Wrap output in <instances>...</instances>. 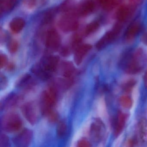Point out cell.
I'll return each mask as SVG.
<instances>
[{"mask_svg":"<svg viewBox=\"0 0 147 147\" xmlns=\"http://www.w3.org/2000/svg\"><path fill=\"white\" fill-rule=\"evenodd\" d=\"M57 93L52 87L42 92L40 98V109L44 116L47 117L53 110L57 101Z\"/></svg>","mask_w":147,"mask_h":147,"instance_id":"6da1fadb","label":"cell"},{"mask_svg":"<svg viewBox=\"0 0 147 147\" xmlns=\"http://www.w3.org/2000/svg\"><path fill=\"white\" fill-rule=\"evenodd\" d=\"M23 125V121L19 115L15 113H9L2 116L1 126L2 130L8 133L19 130Z\"/></svg>","mask_w":147,"mask_h":147,"instance_id":"7a4b0ae2","label":"cell"},{"mask_svg":"<svg viewBox=\"0 0 147 147\" xmlns=\"http://www.w3.org/2000/svg\"><path fill=\"white\" fill-rule=\"evenodd\" d=\"M77 16L78 15L76 13L75 11L65 13L58 21V26L64 32H70L76 30L79 27Z\"/></svg>","mask_w":147,"mask_h":147,"instance_id":"3957f363","label":"cell"},{"mask_svg":"<svg viewBox=\"0 0 147 147\" xmlns=\"http://www.w3.org/2000/svg\"><path fill=\"white\" fill-rule=\"evenodd\" d=\"M121 66L124 72L129 74H136L142 71L144 67V61L141 54L134 55Z\"/></svg>","mask_w":147,"mask_h":147,"instance_id":"277c9868","label":"cell"},{"mask_svg":"<svg viewBox=\"0 0 147 147\" xmlns=\"http://www.w3.org/2000/svg\"><path fill=\"white\" fill-rule=\"evenodd\" d=\"M22 114L26 119L32 125H34L38 118L37 108L33 102H28L24 104L21 107Z\"/></svg>","mask_w":147,"mask_h":147,"instance_id":"5b68a950","label":"cell"},{"mask_svg":"<svg viewBox=\"0 0 147 147\" xmlns=\"http://www.w3.org/2000/svg\"><path fill=\"white\" fill-rule=\"evenodd\" d=\"M33 138L31 130L25 129L13 138V144L18 147H27L30 145Z\"/></svg>","mask_w":147,"mask_h":147,"instance_id":"8992f818","label":"cell"},{"mask_svg":"<svg viewBox=\"0 0 147 147\" xmlns=\"http://www.w3.org/2000/svg\"><path fill=\"white\" fill-rule=\"evenodd\" d=\"M105 131V126L102 121L98 119H95L91 125L90 135L92 139L98 142L102 139Z\"/></svg>","mask_w":147,"mask_h":147,"instance_id":"52a82bcc","label":"cell"},{"mask_svg":"<svg viewBox=\"0 0 147 147\" xmlns=\"http://www.w3.org/2000/svg\"><path fill=\"white\" fill-rule=\"evenodd\" d=\"M45 42L46 47L48 49L56 51L61 45V38L56 31L51 30L47 33Z\"/></svg>","mask_w":147,"mask_h":147,"instance_id":"ba28073f","label":"cell"},{"mask_svg":"<svg viewBox=\"0 0 147 147\" xmlns=\"http://www.w3.org/2000/svg\"><path fill=\"white\" fill-rule=\"evenodd\" d=\"M60 61L58 56L51 55L46 56L40 61V65L47 72L51 73L56 70Z\"/></svg>","mask_w":147,"mask_h":147,"instance_id":"9c48e42d","label":"cell"},{"mask_svg":"<svg viewBox=\"0 0 147 147\" xmlns=\"http://www.w3.org/2000/svg\"><path fill=\"white\" fill-rule=\"evenodd\" d=\"M95 7V5L92 0H83L75 9V12L78 16H87L92 13Z\"/></svg>","mask_w":147,"mask_h":147,"instance_id":"30bf717a","label":"cell"},{"mask_svg":"<svg viewBox=\"0 0 147 147\" xmlns=\"http://www.w3.org/2000/svg\"><path fill=\"white\" fill-rule=\"evenodd\" d=\"M92 48V45L89 44L80 45L75 51L74 61L77 66L80 65L86 55Z\"/></svg>","mask_w":147,"mask_h":147,"instance_id":"8fae6325","label":"cell"},{"mask_svg":"<svg viewBox=\"0 0 147 147\" xmlns=\"http://www.w3.org/2000/svg\"><path fill=\"white\" fill-rule=\"evenodd\" d=\"M118 32L117 28L107 33L96 44V48L98 50L102 49L107 45L112 42Z\"/></svg>","mask_w":147,"mask_h":147,"instance_id":"7c38bea8","label":"cell"},{"mask_svg":"<svg viewBox=\"0 0 147 147\" xmlns=\"http://www.w3.org/2000/svg\"><path fill=\"white\" fill-rule=\"evenodd\" d=\"M60 68L61 74L63 78H73L76 68L72 62L69 61L63 62L60 65Z\"/></svg>","mask_w":147,"mask_h":147,"instance_id":"4fadbf2b","label":"cell"},{"mask_svg":"<svg viewBox=\"0 0 147 147\" xmlns=\"http://www.w3.org/2000/svg\"><path fill=\"white\" fill-rule=\"evenodd\" d=\"M127 118V116L126 114L122 112H119L114 129V134L115 136H118L123 131Z\"/></svg>","mask_w":147,"mask_h":147,"instance_id":"5bb4252c","label":"cell"},{"mask_svg":"<svg viewBox=\"0 0 147 147\" xmlns=\"http://www.w3.org/2000/svg\"><path fill=\"white\" fill-rule=\"evenodd\" d=\"M31 71L34 75L43 80H46L51 76V74L46 71L41 66L39 63L32 66Z\"/></svg>","mask_w":147,"mask_h":147,"instance_id":"9a60e30c","label":"cell"},{"mask_svg":"<svg viewBox=\"0 0 147 147\" xmlns=\"http://www.w3.org/2000/svg\"><path fill=\"white\" fill-rule=\"evenodd\" d=\"M18 97L16 94H9L1 103V109L5 110L14 106L18 103Z\"/></svg>","mask_w":147,"mask_h":147,"instance_id":"2e32d148","label":"cell"},{"mask_svg":"<svg viewBox=\"0 0 147 147\" xmlns=\"http://www.w3.org/2000/svg\"><path fill=\"white\" fill-rule=\"evenodd\" d=\"M33 82L32 76L30 74H26L18 79L15 86L18 88L30 87L32 86Z\"/></svg>","mask_w":147,"mask_h":147,"instance_id":"e0dca14e","label":"cell"},{"mask_svg":"<svg viewBox=\"0 0 147 147\" xmlns=\"http://www.w3.org/2000/svg\"><path fill=\"white\" fill-rule=\"evenodd\" d=\"M138 133L140 140L144 143H147V120L143 119L138 125Z\"/></svg>","mask_w":147,"mask_h":147,"instance_id":"ac0fdd59","label":"cell"},{"mask_svg":"<svg viewBox=\"0 0 147 147\" xmlns=\"http://www.w3.org/2000/svg\"><path fill=\"white\" fill-rule=\"evenodd\" d=\"M25 25V22L21 18H17L13 19L10 24V27L13 32L18 33L20 32Z\"/></svg>","mask_w":147,"mask_h":147,"instance_id":"d6986e66","label":"cell"},{"mask_svg":"<svg viewBox=\"0 0 147 147\" xmlns=\"http://www.w3.org/2000/svg\"><path fill=\"white\" fill-rule=\"evenodd\" d=\"M141 26L138 23H136L131 25L128 29L125 34L126 38L131 40L134 38L140 31Z\"/></svg>","mask_w":147,"mask_h":147,"instance_id":"ffe728a7","label":"cell"},{"mask_svg":"<svg viewBox=\"0 0 147 147\" xmlns=\"http://www.w3.org/2000/svg\"><path fill=\"white\" fill-rule=\"evenodd\" d=\"M17 0H1V12H7L11 11L15 6Z\"/></svg>","mask_w":147,"mask_h":147,"instance_id":"44dd1931","label":"cell"},{"mask_svg":"<svg viewBox=\"0 0 147 147\" xmlns=\"http://www.w3.org/2000/svg\"><path fill=\"white\" fill-rule=\"evenodd\" d=\"M76 7L74 1L66 0L60 5V10L65 13L75 11Z\"/></svg>","mask_w":147,"mask_h":147,"instance_id":"7402d4cb","label":"cell"},{"mask_svg":"<svg viewBox=\"0 0 147 147\" xmlns=\"http://www.w3.org/2000/svg\"><path fill=\"white\" fill-rule=\"evenodd\" d=\"M129 13L130 10L129 7L126 6H122L117 10L116 16L119 20L124 21L128 18Z\"/></svg>","mask_w":147,"mask_h":147,"instance_id":"603a6c76","label":"cell"},{"mask_svg":"<svg viewBox=\"0 0 147 147\" xmlns=\"http://www.w3.org/2000/svg\"><path fill=\"white\" fill-rule=\"evenodd\" d=\"M67 130V126L66 122L62 120L58 123L57 128V134L59 138H63L66 136Z\"/></svg>","mask_w":147,"mask_h":147,"instance_id":"cb8c5ba5","label":"cell"},{"mask_svg":"<svg viewBox=\"0 0 147 147\" xmlns=\"http://www.w3.org/2000/svg\"><path fill=\"white\" fill-rule=\"evenodd\" d=\"M103 9L106 11L112 10L116 5L117 0H98Z\"/></svg>","mask_w":147,"mask_h":147,"instance_id":"d4e9b609","label":"cell"},{"mask_svg":"<svg viewBox=\"0 0 147 147\" xmlns=\"http://www.w3.org/2000/svg\"><path fill=\"white\" fill-rule=\"evenodd\" d=\"M99 27V24L96 21H94L88 24L85 30V35L86 36L90 35L96 32Z\"/></svg>","mask_w":147,"mask_h":147,"instance_id":"484cf974","label":"cell"},{"mask_svg":"<svg viewBox=\"0 0 147 147\" xmlns=\"http://www.w3.org/2000/svg\"><path fill=\"white\" fill-rule=\"evenodd\" d=\"M119 102L121 105L126 109H129L132 107L131 99L128 96H123L120 98Z\"/></svg>","mask_w":147,"mask_h":147,"instance_id":"4316f807","label":"cell"},{"mask_svg":"<svg viewBox=\"0 0 147 147\" xmlns=\"http://www.w3.org/2000/svg\"><path fill=\"white\" fill-rule=\"evenodd\" d=\"M11 145L8 137L5 134H1L0 136V147H9Z\"/></svg>","mask_w":147,"mask_h":147,"instance_id":"83f0119b","label":"cell"},{"mask_svg":"<svg viewBox=\"0 0 147 147\" xmlns=\"http://www.w3.org/2000/svg\"><path fill=\"white\" fill-rule=\"evenodd\" d=\"M18 49V44L15 40H12L9 43L8 45V49L9 52L12 54L17 52Z\"/></svg>","mask_w":147,"mask_h":147,"instance_id":"f1b7e54d","label":"cell"},{"mask_svg":"<svg viewBox=\"0 0 147 147\" xmlns=\"http://www.w3.org/2000/svg\"><path fill=\"white\" fill-rule=\"evenodd\" d=\"M7 78L4 74H1L0 76V88L1 90L6 89L8 86Z\"/></svg>","mask_w":147,"mask_h":147,"instance_id":"f546056e","label":"cell"},{"mask_svg":"<svg viewBox=\"0 0 147 147\" xmlns=\"http://www.w3.org/2000/svg\"><path fill=\"white\" fill-rule=\"evenodd\" d=\"M136 81L134 80H130L128 82H126L123 86L125 92H129L131 91L132 88L136 84Z\"/></svg>","mask_w":147,"mask_h":147,"instance_id":"4dcf8cb0","label":"cell"},{"mask_svg":"<svg viewBox=\"0 0 147 147\" xmlns=\"http://www.w3.org/2000/svg\"><path fill=\"white\" fill-rule=\"evenodd\" d=\"M48 119L51 123H55L57 122L58 119V114L54 111H52L48 116Z\"/></svg>","mask_w":147,"mask_h":147,"instance_id":"1f68e13d","label":"cell"},{"mask_svg":"<svg viewBox=\"0 0 147 147\" xmlns=\"http://www.w3.org/2000/svg\"><path fill=\"white\" fill-rule=\"evenodd\" d=\"M8 62L7 57L5 54H1L0 56V67L2 69L6 66Z\"/></svg>","mask_w":147,"mask_h":147,"instance_id":"d6a6232c","label":"cell"},{"mask_svg":"<svg viewBox=\"0 0 147 147\" xmlns=\"http://www.w3.org/2000/svg\"><path fill=\"white\" fill-rule=\"evenodd\" d=\"M77 146L79 147H91V145L87 139L83 138L78 141Z\"/></svg>","mask_w":147,"mask_h":147,"instance_id":"836d02e7","label":"cell"},{"mask_svg":"<svg viewBox=\"0 0 147 147\" xmlns=\"http://www.w3.org/2000/svg\"><path fill=\"white\" fill-rule=\"evenodd\" d=\"M71 53V49L67 47H64L62 48L60 51V54L63 57H67Z\"/></svg>","mask_w":147,"mask_h":147,"instance_id":"e575fe53","label":"cell"},{"mask_svg":"<svg viewBox=\"0 0 147 147\" xmlns=\"http://www.w3.org/2000/svg\"><path fill=\"white\" fill-rule=\"evenodd\" d=\"M24 2L28 7L32 8L36 5V0H24Z\"/></svg>","mask_w":147,"mask_h":147,"instance_id":"d590c367","label":"cell"},{"mask_svg":"<svg viewBox=\"0 0 147 147\" xmlns=\"http://www.w3.org/2000/svg\"><path fill=\"white\" fill-rule=\"evenodd\" d=\"M142 41L145 45L147 46V32L144 33L142 36Z\"/></svg>","mask_w":147,"mask_h":147,"instance_id":"8d00e7d4","label":"cell"},{"mask_svg":"<svg viewBox=\"0 0 147 147\" xmlns=\"http://www.w3.org/2000/svg\"><path fill=\"white\" fill-rule=\"evenodd\" d=\"M15 66L13 63H11L8 64L7 67L6 69L8 71H12L15 69Z\"/></svg>","mask_w":147,"mask_h":147,"instance_id":"74e56055","label":"cell"},{"mask_svg":"<svg viewBox=\"0 0 147 147\" xmlns=\"http://www.w3.org/2000/svg\"><path fill=\"white\" fill-rule=\"evenodd\" d=\"M144 80H145V82L147 83V71L145 74V76H144Z\"/></svg>","mask_w":147,"mask_h":147,"instance_id":"f35d334b","label":"cell"}]
</instances>
